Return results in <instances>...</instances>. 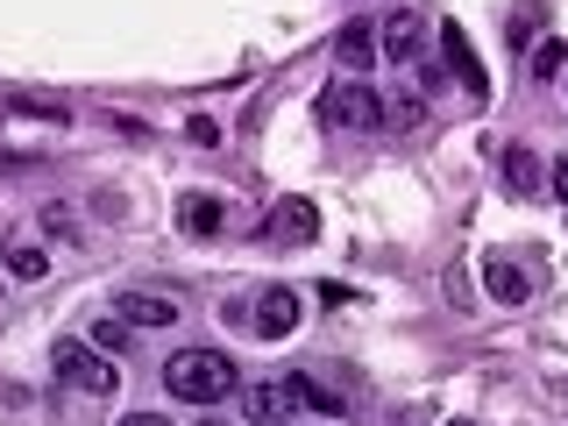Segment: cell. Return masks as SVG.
I'll list each match as a JSON object with an SVG mask.
<instances>
[{
  "label": "cell",
  "instance_id": "1",
  "mask_svg": "<svg viewBox=\"0 0 568 426\" xmlns=\"http://www.w3.org/2000/svg\"><path fill=\"white\" fill-rule=\"evenodd\" d=\"M298 413L334 419V413H342V390H334V384H313V377H263V384L242 390V419H256V426L298 419Z\"/></svg>",
  "mask_w": 568,
  "mask_h": 426
},
{
  "label": "cell",
  "instance_id": "2",
  "mask_svg": "<svg viewBox=\"0 0 568 426\" xmlns=\"http://www.w3.org/2000/svg\"><path fill=\"white\" fill-rule=\"evenodd\" d=\"M164 384H171V398H185V405H221L242 377L221 348H178L164 363Z\"/></svg>",
  "mask_w": 568,
  "mask_h": 426
},
{
  "label": "cell",
  "instance_id": "3",
  "mask_svg": "<svg viewBox=\"0 0 568 426\" xmlns=\"http://www.w3.org/2000/svg\"><path fill=\"white\" fill-rule=\"evenodd\" d=\"M320 114L334 121V129H355V135H377V129H390V106L369 93L363 79H334L327 93H320Z\"/></svg>",
  "mask_w": 568,
  "mask_h": 426
},
{
  "label": "cell",
  "instance_id": "4",
  "mask_svg": "<svg viewBox=\"0 0 568 426\" xmlns=\"http://www.w3.org/2000/svg\"><path fill=\"white\" fill-rule=\"evenodd\" d=\"M50 369L71 384V390H93V398H106V390H121V369L106 363V355L93 342H58L50 348Z\"/></svg>",
  "mask_w": 568,
  "mask_h": 426
},
{
  "label": "cell",
  "instance_id": "5",
  "mask_svg": "<svg viewBox=\"0 0 568 426\" xmlns=\"http://www.w3.org/2000/svg\"><path fill=\"white\" fill-rule=\"evenodd\" d=\"M248 320H256L263 342H284V334L298 327V292H292V284H271V292L256 298V313H248Z\"/></svg>",
  "mask_w": 568,
  "mask_h": 426
},
{
  "label": "cell",
  "instance_id": "6",
  "mask_svg": "<svg viewBox=\"0 0 568 426\" xmlns=\"http://www.w3.org/2000/svg\"><path fill=\"white\" fill-rule=\"evenodd\" d=\"M114 320H121V327H178V298H156V292H114Z\"/></svg>",
  "mask_w": 568,
  "mask_h": 426
},
{
  "label": "cell",
  "instance_id": "7",
  "mask_svg": "<svg viewBox=\"0 0 568 426\" xmlns=\"http://www.w3.org/2000/svg\"><path fill=\"white\" fill-rule=\"evenodd\" d=\"M440 58H448V71H455V79H462V93H469V100H484V93H490V79H484V64H476V50H469V36H462L455 22H448V29H440Z\"/></svg>",
  "mask_w": 568,
  "mask_h": 426
},
{
  "label": "cell",
  "instance_id": "8",
  "mask_svg": "<svg viewBox=\"0 0 568 426\" xmlns=\"http://www.w3.org/2000/svg\"><path fill=\"white\" fill-rule=\"evenodd\" d=\"M377 36H384V58H390V64H413V58H419L426 22H419L413 8H398V14H384V22H377Z\"/></svg>",
  "mask_w": 568,
  "mask_h": 426
},
{
  "label": "cell",
  "instance_id": "9",
  "mask_svg": "<svg viewBox=\"0 0 568 426\" xmlns=\"http://www.w3.org/2000/svg\"><path fill=\"white\" fill-rule=\"evenodd\" d=\"M221 221H227V206L213 200V192H185V200H178V227H185L192 242H213V235H221Z\"/></svg>",
  "mask_w": 568,
  "mask_h": 426
},
{
  "label": "cell",
  "instance_id": "10",
  "mask_svg": "<svg viewBox=\"0 0 568 426\" xmlns=\"http://www.w3.org/2000/svg\"><path fill=\"white\" fill-rule=\"evenodd\" d=\"M497 178L526 200V192H540V156H532L526 142H505V150H497Z\"/></svg>",
  "mask_w": 568,
  "mask_h": 426
},
{
  "label": "cell",
  "instance_id": "11",
  "mask_svg": "<svg viewBox=\"0 0 568 426\" xmlns=\"http://www.w3.org/2000/svg\"><path fill=\"white\" fill-rule=\"evenodd\" d=\"M377 22H363V14H355V22H342V36H334V58H342L348 71H363L369 58H377Z\"/></svg>",
  "mask_w": 568,
  "mask_h": 426
},
{
  "label": "cell",
  "instance_id": "12",
  "mask_svg": "<svg viewBox=\"0 0 568 426\" xmlns=\"http://www.w3.org/2000/svg\"><path fill=\"white\" fill-rule=\"evenodd\" d=\"M271 235H277V242H292V248H306V242L320 235L313 200H284V206H277V221H271Z\"/></svg>",
  "mask_w": 568,
  "mask_h": 426
},
{
  "label": "cell",
  "instance_id": "13",
  "mask_svg": "<svg viewBox=\"0 0 568 426\" xmlns=\"http://www.w3.org/2000/svg\"><path fill=\"white\" fill-rule=\"evenodd\" d=\"M484 284H490L497 306H526V298H532L526 271H519V263H505V256H490V263H484Z\"/></svg>",
  "mask_w": 568,
  "mask_h": 426
},
{
  "label": "cell",
  "instance_id": "14",
  "mask_svg": "<svg viewBox=\"0 0 568 426\" xmlns=\"http://www.w3.org/2000/svg\"><path fill=\"white\" fill-rule=\"evenodd\" d=\"M8 277H14V284L50 277V256H43V248H8Z\"/></svg>",
  "mask_w": 568,
  "mask_h": 426
},
{
  "label": "cell",
  "instance_id": "15",
  "mask_svg": "<svg viewBox=\"0 0 568 426\" xmlns=\"http://www.w3.org/2000/svg\"><path fill=\"white\" fill-rule=\"evenodd\" d=\"M561 64H568V43H561V36H547V43L532 50V79H561Z\"/></svg>",
  "mask_w": 568,
  "mask_h": 426
},
{
  "label": "cell",
  "instance_id": "16",
  "mask_svg": "<svg viewBox=\"0 0 568 426\" xmlns=\"http://www.w3.org/2000/svg\"><path fill=\"white\" fill-rule=\"evenodd\" d=\"M93 348H106V355H121V348H129V327H121V320L106 313L100 327H93Z\"/></svg>",
  "mask_w": 568,
  "mask_h": 426
},
{
  "label": "cell",
  "instance_id": "17",
  "mask_svg": "<svg viewBox=\"0 0 568 426\" xmlns=\"http://www.w3.org/2000/svg\"><path fill=\"white\" fill-rule=\"evenodd\" d=\"M555 192H561V206H568V156L555 164Z\"/></svg>",
  "mask_w": 568,
  "mask_h": 426
},
{
  "label": "cell",
  "instance_id": "18",
  "mask_svg": "<svg viewBox=\"0 0 568 426\" xmlns=\"http://www.w3.org/2000/svg\"><path fill=\"white\" fill-rule=\"evenodd\" d=\"M121 426H171V419H156V413H129Z\"/></svg>",
  "mask_w": 568,
  "mask_h": 426
},
{
  "label": "cell",
  "instance_id": "19",
  "mask_svg": "<svg viewBox=\"0 0 568 426\" xmlns=\"http://www.w3.org/2000/svg\"><path fill=\"white\" fill-rule=\"evenodd\" d=\"M313 426H327V419H313Z\"/></svg>",
  "mask_w": 568,
  "mask_h": 426
},
{
  "label": "cell",
  "instance_id": "20",
  "mask_svg": "<svg viewBox=\"0 0 568 426\" xmlns=\"http://www.w3.org/2000/svg\"><path fill=\"white\" fill-rule=\"evenodd\" d=\"M455 426H462V419H455Z\"/></svg>",
  "mask_w": 568,
  "mask_h": 426
}]
</instances>
